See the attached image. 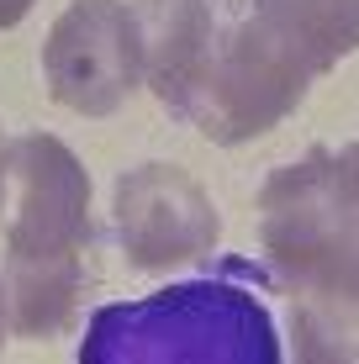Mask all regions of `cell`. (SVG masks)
Here are the masks:
<instances>
[{"label": "cell", "mask_w": 359, "mask_h": 364, "mask_svg": "<svg viewBox=\"0 0 359 364\" xmlns=\"http://www.w3.org/2000/svg\"><path fill=\"white\" fill-rule=\"evenodd\" d=\"M132 16L143 37V80L169 106H185L217 37L212 0H132Z\"/></svg>", "instance_id": "obj_6"}, {"label": "cell", "mask_w": 359, "mask_h": 364, "mask_svg": "<svg viewBox=\"0 0 359 364\" xmlns=\"http://www.w3.org/2000/svg\"><path fill=\"white\" fill-rule=\"evenodd\" d=\"M6 333H11V317H6V285H0V343H6Z\"/></svg>", "instance_id": "obj_11"}, {"label": "cell", "mask_w": 359, "mask_h": 364, "mask_svg": "<svg viewBox=\"0 0 359 364\" xmlns=\"http://www.w3.org/2000/svg\"><path fill=\"white\" fill-rule=\"evenodd\" d=\"M217 6H243V11H249V16H254V11L264 6V0H217Z\"/></svg>", "instance_id": "obj_12"}, {"label": "cell", "mask_w": 359, "mask_h": 364, "mask_svg": "<svg viewBox=\"0 0 359 364\" xmlns=\"http://www.w3.org/2000/svg\"><path fill=\"white\" fill-rule=\"evenodd\" d=\"M0 217H6L11 259H27V264L80 259L85 228H90V180H85L80 159L48 132L6 143Z\"/></svg>", "instance_id": "obj_3"}, {"label": "cell", "mask_w": 359, "mask_h": 364, "mask_svg": "<svg viewBox=\"0 0 359 364\" xmlns=\"http://www.w3.org/2000/svg\"><path fill=\"white\" fill-rule=\"evenodd\" d=\"M32 6H37V0H0V32H6V27H16V21L27 16Z\"/></svg>", "instance_id": "obj_10"}, {"label": "cell", "mask_w": 359, "mask_h": 364, "mask_svg": "<svg viewBox=\"0 0 359 364\" xmlns=\"http://www.w3.org/2000/svg\"><path fill=\"white\" fill-rule=\"evenodd\" d=\"M74 296H80V259H11L6 269V317L11 333L21 338H48L69 322Z\"/></svg>", "instance_id": "obj_8"}, {"label": "cell", "mask_w": 359, "mask_h": 364, "mask_svg": "<svg viewBox=\"0 0 359 364\" xmlns=\"http://www.w3.org/2000/svg\"><path fill=\"white\" fill-rule=\"evenodd\" d=\"M85 364H280V343L249 296L185 285L143 306L101 311Z\"/></svg>", "instance_id": "obj_2"}, {"label": "cell", "mask_w": 359, "mask_h": 364, "mask_svg": "<svg viewBox=\"0 0 359 364\" xmlns=\"http://www.w3.org/2000/svg\"><path fill=\"white\" fill-rule=\"evenodd\" d=\"M0 159H6V143H0Z\"/></svg>", "instance_id": "obj_13"}, {"label": "cell", "mask_w": 359, "mask_h": 364, "mask_svg": "<svg viewBox=\"0 0 359 364\" xmlns=\"http://www.w3.org/2000/svg\"><path fill=\"white\" fill-rule=\"evenodd\" d=\"M275 274L301 296L312 328L359 359V148L317 154L264 191Z\"/></svg>", "instance_id": "obj_1"}, {"label": "cell", "mask_w": 359, "mask_h": 364, "mask_svg": "<svg viewBox=\"0 0 359 364\" xmlns=\"http://www.w3.org/2000/svg\"><path fill=\"white\" fill-rule=\"evenodd\" d=\"M117 237L138 269H175L217 243V206L175 164H143L117 185Z\"/></svg>", "instance_id": "obj_5"}, {"label": "cell", "mask_w": 359, "mask_h": 364, "mask_svg": "<svg viewBox=\"0 0 359 364\" xmlns=\"http://www.w3.org/2000/svg\"><path fill=\"white\" fill-rule=\"evenodd\" d=\"M296 338H301V364H354V359L343 354L338 343L317 338V328H312V322H301V328H296Z\"/></svg>", "instance_id": "obj_9"}, {"label": "cell", "mask_w": 359, "mask_h": 364, "mask_svg": "<svg viewBox=\"0 0 359 364\" xmlns=\"http://www.w3.org/2000/svg\"><path fill=\"white\" fill-rule=\"evenodd\" d=\"M48 95L80 117H111L143 85V37L127 0H74L43 48Z\"/></svg>", "instance_id": "obj_4"}, {"label": "cell", "mask_w": 359, "mask_h": 364, "mask_svg": "<svg viewBox=\"0 0 359 364\" xmlns=\"http://www.w3.org/2000/svg\"><path fill=\"white\" fill-rule=\"evenodd\" d=\"M254 16L306 74H323L359 43V0H264Z\"/></svg>", "instance_id": "obj_7"}]
</instances>
